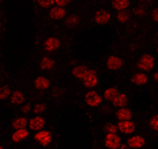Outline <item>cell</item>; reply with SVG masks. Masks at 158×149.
<instances>
[{
    "instance_id": "12",
    "label": "cell",
    "mask_w": 158,
    "mask_h": 149,
    "mask_svg": "<svg viewBox=\"0 0 158 149\" xmlns=\"http://www.w3.org/2000/svg\"><path fill=\"white\" fill-rule=\"evenodd\" d=\"M33 87L36 90H41V91H45L50 88V81L46 78V77H42V75H38L37 78H34L33 81Z\"/></svg>"
},
{
    "instance_id": "16",
    "label": "cell",
    "mask_w": 158,
    "mask_h": 149,
    "mask_svg": "<svg viewBox=\"0 0 158 149\" xmlns=\"http://www.w3.org/2000/svg\"><path fill=\"white\" fill-rule=\"evenodd\" d=\"M132 116H133V112L131 108L128 107H123V108H118L116 111V119L118 121H123V120H132Z\"/></svg>"
},
{
    "instance_id": "37",
    "label": "cell",
    "mask_w": 158,
    "mask_h": 149,
    "mask_svg": "<svg viewBox=\"0 0 158 149\" xmlns=\"http://www.w3.org/2000/svg\"><path fill=\"white\" fill-rule=\"evenodd\" d=\"M0 149H6V148H3V147H0Z\"/></svg>"
},
{
    "instance_id": "20",
    "label": "cell",
    "mask_w": 158,
    "mask_h": 149,
    "mask_svg": "<svg viewBox=\"0 0 158 149\" xmlns=\"http://www.w3.org/2000/svg\"><path fill=\"white\" fill-rule=\"evenodd\" d=\"M113 107H117V108H123L128 104V96L127 94H123V92H118L117 95L115 96V99L112 100Z\"/></svg>"
},
{
    "instance_id": "10",
    "label": "cell",
    "mask_w": 158,
    "mask_h": 149,
    "mask_svg": "<svg viewBox=\"0 0 158 149\" xmlns=\"http://www.w3.org/2000/svg\"><path fill=\"white\" fill-rule=\"evenodd\" d=\"M61 48V40L57 37H48L45 41H44V49L46 52L52 53V52H57L58 49Z\"/></svg>"
},
{
    "instance_id": "4",
    "label": "cell",
    "mask_w": 158,
    "mask_h": 149,
    "mask_svg": "<svg viewBox=\"0 0 158 149\" xmlns=\"http://www.w3.org/2000/svg\"><path fill=\"white\" fill-rule=\"evenodd\" d=\"M46 126V120L45 117H42L41 115H36L34 117L29 119L28 120V127L29 130H32L34 132H38V131H42Z\"/></svg>"
},
{
    "instance_id": "15",
    "label": "cell",
    "mask_w": 158,
    "mask_h": 149,
    "mask_svg": "<svg viewBox=\"0 0 158 149\" xmlns=\"http://www.w3.org/2000/svg\"><path fill=\"white\" fill-rule=\"evenodd\" d=\"M148 81H149V78H148L146 73L144 71H138L136 74H133V77L131 78V82L133 84H136V86H144V84L148 83Z\"/></svg>"
},
{
    "instance_id": "14",
    "label": "cell",
    "mask_w": 158,
    "mask_h": 149,
    "mask_svg": "<svg viewBox=\"0 0 158 149\" xmlns=\"http://www.w3.org/2000/svg\"><path fill=\"white\" fill-rule=\"evenodd\" d=\"M40 67L44 71H50L56 67V61L50 56H44L41 58V61H40Z\"/></svg>"
},
{
    "instance_id": "11",
    "label": "cell",
    "mask_w": 158,
    "mask_h": 149,
    "mask_svg": "<svg viewBox=\"0 0 158 149\" xmlns=\"http://www.w3.org/2000/svg\"><path fill=\"white\" fill-rule=\"evenodd\" d=\"M145 137H142L140 135H132L127 140V145L131 149H141L142 147L145 145Z\"/></svg>"
},
{
    "instance_id": "25",
    "label": "cell",
    "mask_w": 158,
    "mask_h": 149,
    "mask_svg": "<svg viewBox=\"0 0 158 149\" xmlns=\"http://www.w3.org/2000/svg\"><path fill=\"white\" fill-rule=\"evenodd\" d=\"M11 88L7 84H4V86H0V100H7V99L11 98Z\"/></svg>"
},
{
    "instance_id": "24",
    "label": "cell",
    "mask_w": 158,
    "mask_h": 149,
    "mask_svg": "<svg viewBox=\"0 0 158 149\" xmlns=\"http://www.w3.org/2000/svg\"><path fill=\"white\" fill-rule=\"evenodd\" d=\"M79 20L81 19H79L78 15H69V16L66 17V20H65V24H66V27L74 28L79 24Z\"/></svg>"
},
{
    "instance_id": "33",
    "label": "cell",
    "mask_w": 158,
    "mask_h": 149,
    "mask_svg": "<svg viewBox=\"0 0 158 149\" xmlns=\"http://www.w3.org/2000/svg\"><path fill=\"white\" fill-rule=\"evenodd\" d=\"M32 110H33V108H32V104H31V103H27V104H24V106L21 107V111H23L24 113L31 112Z\"/></svg>"
},
{
    "instance_id": "18",
    "label": "cell",
    "mask_w": 158,
    "mask_h": 149,
    "mask_svg": "<svg viewBox=\"0 0 158 149\" xmlns=\"http://www.w3.org/2000/svg\"><path fill=\"white\" fill-rule=\"evenodd\" d=\"M87 71H88V67L86 65H77L73 69V77L75 79H79V81H83Z\"/></svg>"
},
{
    "instance_id": "13",
    "label": "cell",
    "mask_w": 158,
    "mask_h": 149,
    "mask_svg": "<svg viewBox=\"0 0 158 149\" xmlns=\"http://www.w3.org/2000/svg\"><path fill=\"white\" fill-rule=\"evenodd\" d=\"M49 16L53 20H63L67 17V12L63 7H58V6H53L49 11Z\"/></svg>"
},
{
    "instance_id": "3",
    "label": "cell",
    "mask_w": 158,
    "mask_h": 149,
    "mask_svg": "<svg viewBox=\"0 0 158 149\" xmlns=\"http://www.w3.org/2000/svg\"><path fill=\"white\" fill-rule=\"evenodd\" d=\"M34 138H36V141H37L41 147H48V145H50L52 141H53V135H52L50 131L42 130V131L36 132V135H34Z\"/></svg>"
},
{
    "instance_id": "29",
    "label": "cell",
    "mask_w": 158,
    "mask_h": 149,
    "mask_svg": "<svg viewBox=\"0 0 158 149\" xmlns=\"http://www.w3.org/2000/svg\"><path fill=\"white\" fill-rule=\"evenodd\" d=\"M36 2L41 8H52L54 6V0H36Z\"/></svg>"
},
{
    "instance_id": "22",
    "label": "cell",
    "mask_w": 158,
    "mask_h": 149,
    "mask_svg": "<svg viewBox=\"0 0 158 149\" xmlns=\"http://www.w3.org/2000/svg\"><path fill=\"white\" fill-rule=\"evenodd\" d=\"M28 126V119L24 117V116H17L13 119L12 121V127L15 128V131L16 130H23V128H27Z\"/></svg>"
},
{
    "instance_id": "8",
    "label": "cell",
    "mask_w": 158,
    "mask_h": 149,
    "mask_svg": "<svg viewBox=\"0 0 158 149\" xmlns=\"http://www.w3.org/2000/svg\"><path fill=\"white\" fill-rule=\"evenodd\" d=\"M116 126H117L118 132L124 133V135H133V133L136 132V124L133 123L132 120H123V121H118Z\"/></svg>"
},
{
    "instance_id": "30",
    "label": "cell",
    "mask_w": 158,
    "mask_h": 149,
    "mask_svg": "<svg viewBox=\"0 0 158 149\" xmlns=\"http://www.w3.org/2000/svg\"><path fill=\"white\" fill-rule=\"evenodd\" d=\"M104 131H106V133H117L118 132L117 126L113 123H107L104 126Z\"/></svg>"
},
{
    "instance_id": "1",
    "label": "cell",
    "mask_w": 158,
    "mask_h": 149,
    "mask_svg": "<svg viewBox=\"0 0 158 149\" xmlns=\"http://www.w3.org/2000/svg\"><path fill=\"white\" fill-rule=\"evenodd\" d=\"M154 63H156L154 57H153L152 54H149V53H144V54H141V56H140V58H138L137 67L140 69V71L148 73V71L153 70Z\"/></svg>"
},
{
    "instance_id": "6",
    "label": "cell",
    "mask_w": 158,
    "mask_h": 149,
    "mask_svg": "<svg viewBox=\"0 0 158 149\" xmlns=\"http://www.w3.org/2000/svg\"><path fill=\"white\" fill-rule=\"evenodd\" d=\"M94 21L98 25H107L111 21V13L107 9H98L95 15H94Z\"/></svg>"
},
{
    "instance_id": "27",
    "label": "cell",
    "mask_w": 158,
    "mask_h": 149,
    "mask_svg": "<svg viewBox=\"0 0 158 149\" xmlns=\"http://www.w3.org/2000/svg\"><path fill=\"white\" fill-rule=\"evenodd\" d=\"M116 19L120 24H127L128 21H129V13H128L127 11H120V12H117Z\"/></svg>"
},
{
    "instance_id": "32",
    "label": "cell",
    "mask_w": 158,
    "mask_h": 149,
    "mask_svg": "<svg viewBox=\"0 0 158 149\" xmlns=\"http://www.w3.org/2000/svg\"><path fill=\"white\" fill-rule=\"evenodd\" d=\"M71 0H54V6H58V7H63L65 8L67 4H70Z\"/></svg>"
},
{
    "instance_id": "26",
    "label": "cell",
    "mask_w": 158,
    "mask_h": 149,
    "mask_svg": "<svg viewBox=\"0 0 158 149\" xmlns=\"http://www.w3.org/2000/svg\"><path fill=\"white\" fill-rule=\"evenodd\" d=\"M48 110V106L45 103H37V104H34L33 106V112H34V115H42L44 112H46Z\"/></svg>"
},
{
    "instance_id": "5",
    "label": "cell",
    "mask_w": 158,
    "mask_h": 149,
    "mask_svg": "<svg viewBox=\"0 0 158 149\" xmlns=\"http://www.w3.org/2000/svg\"><path fill=\"white\" fill-rule=\"evenodd\" d=\"M98 83H99V78H98L96 71L95 70H90V69H88L86 77L83 78V84H85V87L88 88V90H91V88L98 86Z\"/></svg>"
},
{
    "instance_id": "36",
    "label": "cell",
    "mask_w": 158,
    "mask_h": 149,
    "mask_svg": "<svg viewBox=\"0 0 158 149\" xmlns=\"http://www.w3.org/2000/svg\"><path fill=\"white\" fill-rule=\"evenodd\" d=\"M118 149H131V148H129V147H128V145H127V144H123V143H121V145H120V147H118Z\"/></svg>"
},
{
    "instance_id": "34",
    "label": "cell",
    "mask_w": 158,
    "mask_h": 149,
    "mask_svg": "<svg viewBox=\"0 0 158 149\" xmlns=\"http://www.w3.org/2000/svg\"><path fill=\"white\" fill-rule=\"evenodd\" d=\"M152 19L154 20L156 23H158V7H156L154 9H153V12H152Z\"/></svg>"
},
{
    "instance_id": "39",
    "label": "cell",
    "mask_w": 158,
    "mask_h": 149,
    "mask_svg": "<svg viewBox=\"0 0 158 149\" xmlns=\"http://www.w3.org/2000/svg\"><path fill=\"white\" fill-rule=\"evenodd\" d=\"M0 28H2V23H0Z\"/></svg>"
},
{
    "instance_id": "7",
    "label": "cell",
    "mask_w": 158,
    "mask_h": 149,
    "mask_svg": "<svg viewBox=\"0 0 158 149\" xmlns=\"http://www.w3.org/2000/svg\"><path fill=\"white\" fill-rule=\"evenodd\" d=\"M104 145L108 149H118L121 145V138L117 133H107L104 138Z\"/></svg>"
},
{
    "instance_id": "31",
    "label": "cell",
    "mask_w": 158,
    "mask_h": 149,
    "mask_svg": "<svg viewBox=\"0 0 158 149\" xmlns=\"http://www.w3.org/2000/svg\"><path fill=\"white\" fill-rule=\"evenodd\" d=\"M145 12H146V8L142 6H137V7H135L133 8V15H135V16H138V17H141V16H144L145 15Z\"/></svg>"
},
{
    "instance_id": "2",
    "label": "cell",
    "mask_w": 158,
    "mask_h": 149,
    "mask_svg": "<svg viewBox=\"0 0 158 149\" xmlns=\"http://www.w3.org/2000/svg\"><path fill=\"white\" fill-rule=\"evenodd\" d=\"M85 102L88 107H92V108H96L102 104L103 102V95H100L98 91L95 90H88L85 95Z\"/></svg>"
},
{
    "instance_id": "23",
    "label": "cell",
    "mask_w": 158,
    "mask_h": 149,
    "mask_svg": "<svg viewBox=\"0 0 158 149\" xmlns=\"http://www.w3.org/2000/svg\"><path fill=\"white\" fill-rule=\"evenodd\" d=\"M117 94H118L117 87H108L104 90V92H103V99H106L108 102H112Z\"/></svg>"
},
{
    "instance_id": "9",
    "label": "cell",
    "mask_w": 158,
    "mask_h": 149,
    "mask_svg": "<svg viewBox=\"0 0 158 149\" xmlns=\"http://www.w3.org/2000/svg\"><path fill=\"white\" fill-rule=\"evenodd\" d=\"M106 66H107L108 70L117 71V70H120V69L124 66V61H123L120 57H117V56H110L107 58V61H106Z\"/></svg>"
},
{
    "instance_id": "40",
    "label": "cell",
    "mask_w": 158,
    "mask_h": 149,
    "mask_svg": "<svg viewBox=\"0 0 158 149\" xmlns=\"http://www.w3.org/2000/svg\"><path fill=\"white\" fill-rule=\"evenodd\" d=\"M0 57H2V54H0Z\"/></svg>"
},
{
    "instance_id": "35",
    "label": "cell",
    "mask_w": 158,
    "mask_h": 149,
    "mask_svg": "<svg viewBox=\"0 0 158 149\" xmlns=\"http://www.w3.org/2000/svg\"><path fill=\"white\" fill-rule=\"evenodd\" d=\"M153 81H154V82H158V71H156L154 74H153Z\"/></svg>"
},
{
    "instance_id": "41",
    "label": "cell",
    "mask_w": 158,
    "mask_h": 149,
    "mask_svg": "<svg viewBox=\"0 0 158 149\" xmlns=\"http://www.w3.org/2000/svg\"><path fill=\"white\" fill-rule=\"evenodd\" d=\"M0 2H2V0H0Z\"/></svg>"
},
{
    "instance_id": "38",
    "label": "cell",
    "mask_w": 158,
    "mask_h": 149,
    "mask_svg": "<svg viewBox=\"0 0 158 149\" xmlns=\"http://www.w3.org/2000/svg\"><path fill=\"white\" fill-rule=\"evenodd\" d=\"M157 54H158V46H157Z\"/></svg>"
},
{
    "instance_id": "19",
    "label": "cell",
    "mask_w": 158,
    "mask_h": 149,
    "mask_svg": "<svg viewBox=\"0 0 158 149\" xmlns=\"http://www.w3.org/2000/svg\"><path fill=\"white\" fill-rule=\"evenodd\" d=\"M29 136V131L27 128H23V130H16L13 133H12V141L13 143H21L23 140H25V138Z\"/></svg>"
},
{
    "instance_id": "21",
    "label": "cell",
    "mask_w": 158,
    "mask_h": 149,
    "mask_svg": "<svg viewBox=\"0 0 158 149\" xmlns=\"http://www.w3.org/2000/svg\"><path fill=\"white\" fill-rule=\"evenodd\" d=\"M131 7V0H112V8L117 12L127 11Z\"/></svg>"
},
{
    "instance_id": "28",
    "label": "cell",
    "mask_w": 158,
    "mask_h": 149,
    "mask_svg": "<svg viewBox=\"0 0 158 149\" xmlns=\"http://www.w3.org/2000/svg\"><path fill=\"white\" fill-rule=\"evenodd\" d=\"M149 127H150L152 131L158 132V115H154V116L150 117V120H149Z\"/></svg>"
},
{
    "instance_id": "17",
    "label": "cell",
    "mask_w": 158,
    "mask_h": 149,
    "mask_svg": "<svg viewBox=\"0 0 158 149\" xmlns=\"http://www.w3.org/2000/svg\"><path fill=\"white\" fill-rule=\"evenodd\" d=\"M9 100H11V103L13 104V106H21V104L25 102V95H24L23 91L15 90V91H12Z\"/></svg>"
}]
</instances>
